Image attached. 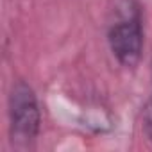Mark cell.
<instances>
[{
	"mask_svg": "<svg viewBox=\"0 0 152 152\" xmlns=\"http://www.w3.org/2000/svg\"><path fill=\"white\" fill-rule=\"evenodd\" d=\"M7 116H9V140L13 148L16 150L32 148L41 129V111L36 91L29 83L22 79L13 83L7 99Z\"/></svg>",
	"mask_w": 152,
	"mask_h": 152,
	"instance_id": "cell-1",
	"label": "cell"
},
{
	"mask_svg": "<svg viewBox=\"0 0 152 152\" xmlns=\"http://www.w3.org/2000/svg\"><path fill=\"white\" fill-rule=\"evenodd\" d=\"M118 18L107 29V45L116 61L132 68L143 52V18L136 0H124L116 11Z\"/></svg>",
	"mask_w": 152,
	"mask_h": 152,
	"instance_id": "cell-2",
	"label": "cell"
},
{
	"mask_svg": "<svg viewBox=\"0 0 152 152\" xmlns=\"http://www.w3.org/2000/svg\"><path fill=\"white\" fill-rule=\"evenodd\" d=\"M143 131H145L147 138L152 141V99L147 102V106L143 109Z\"/></svg>",
	"mask_w": 152,
	"mask_h": 152,
	"instance_id": "cell-3",
	"label": "cell"
}]
</instances>
